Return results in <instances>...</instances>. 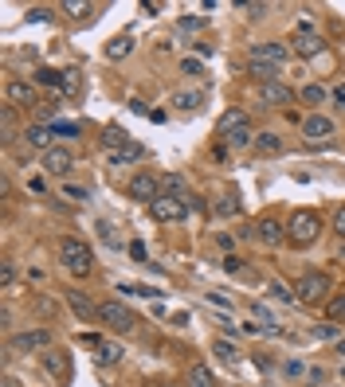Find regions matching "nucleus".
I'll return each instance as SVG.
<instances>
[{
    "instance_id": "ddd939ff",
    "label": "nucleus",
    "mask_w": 345,
    "mask_h": 387,
    "mask_svg": "<svg viewBox=\"0 0 345 387\" xmlns=\"http://www.w3.org/2000/svg\"><path fill=\"white\" fill-rule=\"evenodd\" d=\"M24 141L32 149H39V153H48V149H55V145H51V141H55V129H51V125H28Z\"/></svg>"
},
{
    "instance_id": "5701e85b",
    "label": "nucleus",
    "mask_w": 345,
    "mask_h": 387,
    "mask_svg": "<svg viewBox=\"0 0 345 387\" xmlns=\"http://www.w3.org/2000/svg\"><path fill=\"white\" fill-rule=\"evenodd\" d=\"M224 141H228V149H247L251 141H255V134H251V125H239V129H235V134H228Z\"/></svg>"
},
{
    "instance_id": "c03bdc74",
    "label": "nucleus",
    "mask_w": 345,
    "mask_h": 387,
    "mask_svg": "<svg viewBox=\"0 0 345 387\" xmlns=\"http://www.w3.org/2000/svg\"><path fill=\"white\" fill-rule=\"evenodd\" d=\"M130 254H134L137 262H146V242H130Z\"/></svg>"
},
{
    "instance_id": "f704fd0d",
    "label": "nucleus",
    "mask_w": 345,
    "mask_h": 387,
    "mask_svg": "<svg viewBox=\"0 0 345 387\" xmlns=\"http://www.w3.org/2000/svg\"><path fill=\"white\" fill-rule=\"evenodd\" d=\"M255 145L263 149V153H279V137H275V134H259Z\"/></svg>"
},
{
    "instance_id": "dca6fc26",
    "label": "nucleus",
    "mask_w": 345,
    "mask_h": 387,
    "mask_svg": "<svg viewBox=\"0 0 345 387\" xmlns=\"http://www.w3.org/2000/svg\"><path fill=\"white\" fill-rule=\"evenodd\" d=\"M239 125H247V114H244V109H224L220 121H216V134L228 137V134H235Z\"/></svg>"
},
{
    "instance_id": "37998d69",
    "label": "nucleus",
    "mask_w": 345,
    "mask_h": 387,
    "mask_svg": "<svg viewBox=\"0 0 345 387\" xmlns=\"http://www.w3.org/2000/svg\"><path fill=\"white\" fill-rule=\"evenodd\" d=\"M333 231H337V235H342V239H345V207H342V211H337V216H333Z\"/></svg>"
},
{
    "instance_id": "f03ea898",
    "label": "nucleus",
    "mask_w": 345,
    "mask_h": 387,
    "mask_svg": "<svg viewBox=\"0 0 345 387\" xmlns=\"http://www.w3.org/2000/svg\"><path fill=\"white\" fill-rule=\"evenodd\" d=\"M295 297L302 305H318V302H330V278L326 274H302L298 278V286H295Z\"/></svg>"
},
{
    "instance_id": "49530a36",
    "label": "nucleus",
    "mask_w": 345,
    "mask_h": 387,
    "mask_svg": "<svg viewBox=\"0 0 345 387\" xmlns=\"http://www.w3.org/2000/svg\"><path fill=\"white\" fill-rule=\"evenodd\" d=\"M255 313H259V317H263V321H267V328H275V317H271V313H267V309H263V305H255Z\"/></svg>"
},
{
    "instance_id": "bb28decb",
    "label": "nucleus",
    "mask_w": 345,
    "mask_h": 387,
    "mask_svg": "<svg viewBox=\"0 0 345 387\" xmlns=\"http://www.w3.org/2000/svg\"><path fill=\"white\" fill-rule=\"evenodd\" d=\"M130 48H134V39H130V36H118V39H110L106 55H110V59H126V55H130Z\"/></svg>"
},
{
    "instance_id": "e433bc0d",
    "label": "nucleus",
    "mask_w": 345,
    "mask_h": 387,
    "mask_svg": "<svg viewBox=\"0 0 345 387\" xmlns=\"http://www.w3.org/2000/svg\"><path fill=\"white\" fill-rule=\"evenodd\" d=\"M235 8H239V12H247V16H263V12H267V4H247V0H239Z\"/></svg>"
},
{
    "instance_id": "a18cd8bd",
    "label": "nucleus",
    "mask_w": 345,
    "mask_h": 387,
    "mask_svg": "<svg viewBox=\"0 0 345 387\" xmlns=\"http://www.w3.org/2000/svg\"><path fill=\"white\" fill-rule=\"evenodd\" d=\"M208 302H212V305H228V293L216 290V293H208Z\"/></svg>"
},
{
    "instance_id": "a19ab883",
    "label": "nucleus",
    "mask_w": 345,
    "mask_h": 387,
    "mask_svg": "<svg viewBox=\"0 0 345 387\" xmlns=\"http://www.w3.org/2000/svg\"><path fill=\"white\" fill-rule=\"evenodd\" d=\"M239 266H244V262H239L235 254H228V258H224V270H228V274H239Z\"/></svg>"
},
{
    "instance_id": "6e6552de",
    "label": "nucleus",
    "mask_w": 345,
    "mask_h": 387,
    "mask_svg": "<svg viewBox=\"0 0 345 387\" xmlns=\"http://www.w3.org/2000/svg\"><path fill=\"white\" fill-rule=\"evenodd\" d=\"M126 192L134 196V200H141V204H153V200L161 196V180L153 176V172H134Z\"/></svg>"
},
{
    "instance_id": "393cba45",
    "label": "nucleus",
    "mask_w": 345,
    "mask_h": 387,
    "mask_svg": "<svg viewBox=\"0 0 345 387\" xmlns=\"http://www.w3.org/2000/svg\"><path fill=\"white\" fill-rule=\"evenodd\" d=\"M63 12L71 16V20H86V16H95V8L86 0H63Z\"/></svg>"
},
{
    "instance_id": "4c0bfd02",
    "label": "nucleus",
    "mask_w": 345,
    "mask_h": 387,
    "mask_svg": "<svg viewBox=\"0 0 345 387\" xmlns=\"http://www.w3.org/2000/svg\"><path fill=\"white\" fill-rule=\"evenodd\" d=\"M51 129H55V137H75V134H79V125H71V121H59V125H51Z\"/></svg>"
},
{
    "instance_id": "7ed1b4c3",
    "label": "nucleus",
    "mask_w": 345,
    "mask_h": 387,
    "mask_svg": "<svg viewBox=\"0 0 345 387\" xmlns=\"http://www.w3.org/2000/svg\"><path fill=\"white\" fill-rule=\"evenodd\" d=\"M286 235H290L298 247H306V242H314L322 235V219L314 216V211H295V216L286 219Z\"/></svg>"
},
{
    "instance_id": "9b49d317",
    "label": "nucleus",
    "mask_w": 345,
    "mask_h": 387,
    "mask_svg": "<svg viewBox=\"0 0 345 387\" xmlns=\"http://www.w3.org/2000/svg\"><path fill=\"white\" fill-rule=\"evenodd\" d=\"M48 344H51L48 328H28V333H16L12 337V348H20V352H36V348H48Z\"/></svg>"
},
{
    "instance_id": "de8ad7c7",
    "label": "nucleus",
    "mask_w": 345,
    "mask_h": 387,
    "mask_svg": "<svg viewBox=\"0 0 345 387\" xmlns=\"http://www.w3.org/2000/svg\"><path fill=\"white\" fill-rule=\"evenodd\" d=\"M333 102H337V106L345 109V86H337V90H333Z\"/></svg>"
},
{
    "instance_id": "ea45409f",
    "label": "nucleus",
    "mask_w": 345,
    "mask_h": 387,
    "mask_svg": "<svg viewBox=\"0 0 345 387\" xmlns=\"http://www.w3.org/2000/svg\"><path fill=\"white\" fill-rule=\"evenodd\" d=\"M0 282H4V290L16 282V270H12V262H4V270H0Z\"/></svg>"
},
{
    "instance_id": "9d476101",
    "label": "nucleus",
    "mask_w": 345,
    "mask_h": 387,
    "mask_svg": "<svg viewBox=\"0 0 345 387\" xmlns=\"http://www.w3.org/2000/svg\"><path fill=\"white\" fill-rule=\"evenodd\" d=\"M255 235L259 242H267V247H279V242L286 239V223H279V216H263L255 223Z\"/></svg>"
},
{
    "instance_id": "423d86ee",
    "label": "nucleus",
    "mask_w": 345,
    "mask_h": 387,
    "mask_svg": "<svg viewBox=\"0 0 345 387\" xmlns=\"http://www.w3.org/2000/svg\"><path fill=\"white\" fill-rule=\"evenodd\" d=\"M149 216L157 219V223H181V219H188V204L181 196H157L149 204Z\"/></svg>"
},
{
    "instance_id": "2eb2a0df",
    "label": "nucleus",
    "mask_w": 345,
    "mask_h": 387,
    "mask_svg": "<svg viewBox=\"0 0 345 387\" xmlns=\"http://www.w3.org/2000/svg\"><path fill=\"white\" fill-rule=\"evenodd\" d=\"M290 86L286 83H279V79H275V83H263V102H271V106H286V102H290Z\"/></svg>"
},
{
    "instance_id": "39448f33",
    "label": "nucleus",
    "mask_w": 345,
    "mask_h": 387,
    "mask_svg": "<svg viewBox=\"0 0 345 387\" xmlns=\"http://www.w3.org/2000/svg\"><path fill=\"white\" fill-rule=\"evenodd\" d=\"M99 321L106 328H114V333H134L137 328V317L130 313L122 302H102L99 305Z\"/></svg>"
},
{
    "instance_id": "a878e982",
    "label": "nucleus",
    "mask_w": 345,
    "mask_h": 387,
    "mask_svg": "<svg viewBox=\"0 0 345 387\" xmlns=\"http://www.w3.org/2000/svg\"><path fill=\"white\" fill-rule=\"evenodd\" d=\"M161 196H181V200H185V180H181L177 172L161 176Z\"/></svg>"
},
{
    "instance_id": "b1692460",
    "label": "nucleus",
    "mask_w": 345,
    "mask_h": 387,
    "mask_svg": "<svg viewBox=\"0 0 345 387\" xmlns=\"http://www.w3.org/2000/svg\"><path fill=\"white\" fill-rule=\"evenodd\" d=\"M216 211H220V216H239V192H235V188H228V192L220 196Z\"/></svg>"
},
{
    "instance_id": "412c9836",
    "label": "nucleus",
    "mask_w": 345,
    "mask_h": 387,
    "mask_svg": "<svg viewBox=\"0 0 345 387\" xmlns=\"http://www.w3.org/2000/svg\"><path fill=\"white\" fill-rule=\"evenodd\" d=\"M110 157H114V165H134V160L146 157V149L137 145V141H130L126 149H118V153H110Z\"/></svg>"
},
{
    "instance_id": "c756f323",
    "label": "nucleus",
    "mask_w": 345,
    "mask_h": 387,
    "mask_svg": "<svg viewBox=\"0 0 345 387\" xmlns=\"http://www.w3.org/2000/svg\"><path fill=\"white\" fill-rule=\"evenodd\" d=\"M267 293H271V297H275L279 305H290V302H298V297H295L290 290H286L283 282H271V286H267Z\"/></svg>"
},
{
    "instance_id": "f8f14e48",
    "label": "nucleus",
    "mask_w": 345,
    "mask_h": 387,
    "mask_svg": "<svg viewBox=\"0 0 345 387\" xmlns=\"http://www.w3.org/2000/svg\"><path fill=\"white\" fill-rule=\"evenodd\" d=\"M63 297H67V305H71V313H75V317H83V321H90V317H99V305L90 302V297H86L83 290H67Z\"/></svg>"
},
{
    "instance_id": "aec40b11",
    "label": "nucleus",
    "mask_w": 345,
    "mask_h": 387,
    "mask_svg": "<svg viewBox=\"0 0 345 387\" xmlns=\"http://www.w3.org/2000/svg\"><path fill=\"white\" fill-rule=\"evenodd\" d=\"M59 90H63V98H79V94H83V74L75 71V67H71V71H63V86H59Z\"/></svg>"
},
{
    "instance_id": "7c9ffc66",
    "label": "nucleus",
    "mask_w": 345,
    "mask_h": 387,
    "mask_svg": "<svg viewBox=\"0 0 345 387\" xmlns=\"http://www.w3.org/2000/svg\"><path fill=\"white\" fill-rule=\"evenodd\" d=\"M122 360V344H106L102 340V348H99V364H118Z\"/></svg>"
},
{
    "instance_id": "a211bd4d",
    "label": "nucleus",
    "mask_w": 345,
    "mask_h": 387,
    "mask_svg": "<svg viewBox=\"0 0 345 387\" xmlns=\"http://www.w3.org/2000/svg\"><path fill=\"white\" fill-rule=\"evenodd\" d=\"M102 145L110 149V153H118V149L130 145V134H126V129H118V125H106V129H102Z\"/></svg>"
},
{
    "instance_id": "0eeeda50",
    "label": "nucleus",
    "mask_w": 345,
    "mask_h": 387,
    "mask_svg": "<svg viewBox=\"0 0 345 387\" xmlns=\"http://www.w3.org/2000/svg\"><path fill=\"white\" fill-rule=\"evenodd\" d=\"M4 98H8V106H12V109H32V106L39 109L36 86L24 83V79H8V86H4Z\"/></svg>"
},
{
    "instance_id": "c85d7f7f",
    "label": "nucleus",
    "mask_w": 345,
    "mask_h": 387,
    "mask_svg": "<svg viewBox=\"0 0 345 387\" xmlns=\"http://www.w3.org/2000/svg\"><path fill=\"white\" fill-rule=\"evenodd\" d=\"M212 352H216V356H220V360H228V364H235V360H239V352H235V344H232V340H216V344H212Z\"/></svg>"
},
{
    "instance_id": "cd10ccee",
    "label": "nucleus",
    "mask_w": 345,
    "mask_h": 387,
    "mask_svg": "<svg viewBox=\"0 0 345 387\" xmlns=\"http://www.w3.org/2000/svg\"><path fill=\"white\" fill-rule=\"evenodd\" d=\"M200 102H204V94H197V90H181V94L172 98V106L177 109H197Z\"/></svg>"
},
{
    "instance_id": "4be33fe9",
    "label": "nucleus",
    "mask_w": 345,
    "mask_h": 387,
    "mask_svg": "<svg viewBox=\"0 0 345 387\" xmlns=\"http://www.w3.org/2000/svg\"><path fill=\"white\" fill-rule=\"evenodd\" d=\"M43 368H48L51 375H63V379L71 375V368H67V356H63V352H48V356H43Z\"/></svg>"
},
{
    "instance_id": "f3484780",
    "label": "nucleus",
    "mask_w": 345,
    "mask_h": 387,
    "mask_svg": "<svg viewBox=\"0 0 345 387\" xmlns=\"http://www.w3.org/2000/svg\"><path fill=\"white\" fill-rule=\"evenodd\" d=\"M302 129H306V137H330L333 134V121L322 118V114H310V118L302 121Z\"/></svg>"
},
{
    "instance_id": "2f4dec72",
    "label": "nucleus",
    "mask_w": 345,
    "mask_h": 387,
    "mask_svg": "<svg viewBox=\"0 0 345 387\" xmlns=\"http://www.w3.org/2000/svg\"><path fill=\"white\" fill-rule=\"evenodd\" d=\"M326 313H330V321H345V293H337V297L326 302Z\"/></svg>"
},
{
    "instance_id": "c9c22d12",
    "label": "nucleus",
    "mask_w": 345,
    "mask_h": 387,
    "mask_svg": "<svg viewBox=\"0 0 345 387\" xmlns=\"http://www.w3.org/2000/svg\"><path fill=\"white\" fill-rule=\"evenodd\" d=\"M204 24H208L204 16H181V32H200Z\"/></svg>"
},
{
    "instance_id": "473e14b6",
    "label": "nucleus",
    "mask_w": 345,
    "mask_h": 387,
    "mask_svg": "<svg viewBox=\"0 0 345 387\" xmlns=\"http://www.w3.org/2000/svg\"><path fill=\"white\" fill-rule=\"evenodd\" d=\"M36 79H39L43 86H63V74H59V71H51V67H39Z\"/></svg>"
},
{
    "instance_id": "58836bf2",
    "label": "nucleus",
    "mask_w": 345,
    "mask_h": 387,
    "mask_svg": "<svg viewBox=\"0 0 345 387\" xmlns=\"http://www.w3.org/2000/svg\"><path fill=\"white\" fill-rule=\"evenodd\" d=\"M181 71H185V74H204V63H200V59H185V63H181Z\"/></svg>"
},
{
    "instance_id": "f257e3e1",
    "label": "nucleus",
    "mask_w": 345,
    "mask_h": 387,
    "mask_svg": "<svg viewBox=\"0 0 345 387\" xmlns=\"http://www.w3.org/2000/svg\"><path fill=\"white\" fill-rule=\"evenodd\" d=\"M59 258H63V266L71 270L75 278H86L90 274V266H95V258H90V247L79 239H63L59 242Z\"/></svg>"
},
{
    "instance_id": "09e8293b",
    "label": "nucleus",
    "mask_w": 345,
    "mask_h": 387,
    "mask_svg": "<svg viewBox=\"0 0 345 387\" xmlns=\"http://www.w3.org/2000/svg\"><path fill=\"white\" fill-rule=\"evenodd\" d=\"M337 352H342V356H345V340H342V344H337Z\"/></svg>"
},
{
    "instance_id": "1a4fd4ad",
    "label": "nucleus",
    "mask_w": 345,
    "mask_h": 387,
    "mask_svg": "<svg viewBox=\"0 0 345 387\" xmlns=\"http://www.w3.org/2000/svg\"><path fill=\"white\" fill-rule=\"evenodd\" d=\"M290 48H295L298 55H302V59H310V55H322V51H326V39L314 36L310 28H298L295 39H290Z\"/></svg>"
},
{
    "instance_id": "79ce46f5",
    "label": "nucleus",
    "mask_w": 345,
    "mask_h": 387,
    "mask_svg": "<svg viewBox=\"0 0 345 387\" xmlns=\"http://www.w3.org/2000/svg\"><path fill=\"white\" fill-rule=\"evenodd\" d=\"M63 192L71 196V200H86V188H75V184H63Z\"/></svg>"
},
{
    "instance_id": "20e7f679",
    "label": "nucleus",
    "mask_w": 345,
    "mask_h": 387,
    "mask_svg": "<svg viewBox=\"0 0 345 387\" xmlns=\"http://www.w3.org/2000/svg\"><path fill=\"white\" fill-rule=\"evenodd\" d=\"M286 55H290V48H286V43H255V48H251V55H247V67L279 71V67L286 63Z\"/></svg>"
},
{
    "instance_id": "6ab92c4d",
    "label": "nucleus",
    "mask_w": 345,
    "mask_h": 387,
    "mask_svg": "<svg viewBox=\"0 0 345 387\" xmlns=\"http://www.w3.org/2000/svg\"><path fill=\"white\" fill-rule=\"evenodd\" d=\"M188 387H216V375H212L208 364H193L188 368Z\"/></svg>"
},
{
    "instance_id": "72a5a7b5",
    "label": "nucleus",
    "mask_w": 345,
    "mask_h": 387,
    "mask_svg": "<svg viewBox=\"0 0 345 387\" xmlns=\"http://www.w3.org/2000/svg\"><path fill=\"white\" fill-rule=\"evenodd\" d=\"M322 98H326V90H322V86H314V83L302 86V102H306V106H318Z\"/></svg>"
},
{
    "instance_id": "4468645a",
    "label": "nucleus",
    "mask_w": 345,
    "mask_h": 387,
    "mask_svg": "<svg viewBox=\"0 0 345 387\" xmlns=\"http://www.w3.org/2000/svg\"><path fill=\"white\" fill-rule=\"evenodd\" d=\"M43 169L48 172H55V176H63V172L71 169V153H67V149H48V153H43Z\"/></svg>"
}]
</instances>
